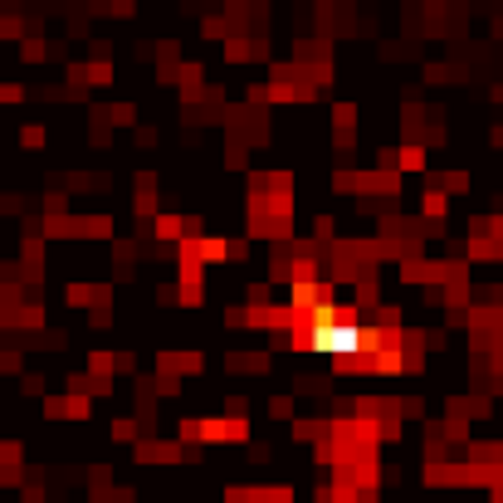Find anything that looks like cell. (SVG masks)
I'll return each instance as SVG.
<instances>
[{
  "label": "cell",
  "mask_w": 503,
  "mask_h": 503,
  "mask_svg": "<svg viewBox=\"0 0 503 503\" xmlns=\"http://www.w3.org/2000/svg\"><path fill=\"white\" fill-rule=\"evenodd\" d=\"M44 137H49V132H44L39 122H25V127H20V142H25V147H44Z\"/></svg>",
  "instance_id": "1"
},
{
  "label": "cell",
  "mask_w": 503,
  "mask_h": 503,
  "mask_svg": "<svg viewBox=\"0 0 503 503\" xmlns=\"http://www.w3.org/2000/svg\"><path fill=\"white\" fill-rule=\"evenodd\" d=\"M25 84H0V103H25Z\"/></svg>",
  "instance_id": "2"
}]
</instances>
